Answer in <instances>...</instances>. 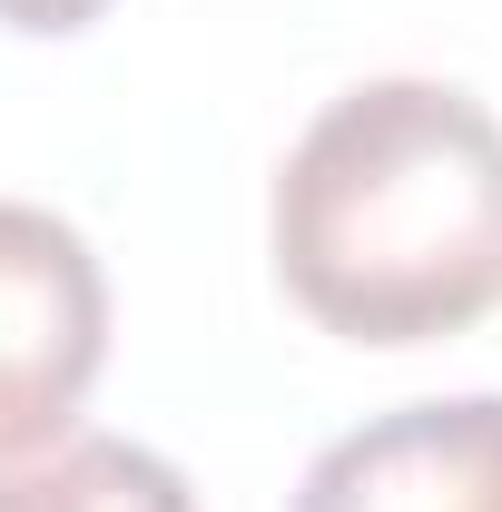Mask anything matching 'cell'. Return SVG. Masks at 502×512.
Returning a JSON list of instances; mask_svg holds the SVG:
<instances>
[{"instance_id": "cell-1", "label": "cell", "mask_w": 502, "mask_h": 512, "mask_svg": "<svg viewBox=\"0 0 502 512\" xmlns=\"http://www.w3.org/2000/svg\"><path fill=\"white\" fill-rule=\"evenodd\" d=\"M276 286L345 345H434L502 306V119L453 79L325 99L266 197Z\"/></svg>"}, {"instance_id": "cell-2", "label": "cell", "mask_w": 502, "mask_h": 512, "mask_svg": "<svg viewBox=\"0 0 502 512\" xmlns=\"http://www.w3.org/2000/svg\"><path fill=\"white\" fill-rule=\"evenodd\" d=\"M99 365H109L99 247L50 207L0 197V463L69 444Z\"/></svg>"}, {"instance_id": "cell-3", "label": "cell", "mask_w": 502, "mask_h": 512, "mask_svg": "<svg viewBox=\"0 0 502 512\" xmlns=\"http://www.w3.org/2000/svg\"><path fill=\"white\" fill-rule=\"evenodd\" d=\"M296 512H502V394H434L335 434Z\"/></svg>"}, {"instance_id": "cell-4", "label": "cell", "mask_w": 502, "mask_h": 512, "mask_svg": "<svg viewBox=\"0 0 502 512\" xmlns=\"http://www.w3.org/2000/svg\"><path fill=\"white\" fill-rule=\"evenodd\" d=\"M0 512H197L188 473L128 434H69L0 463Z\"/></svg>"}, {"instance_id": "cell-5", "label": "cell", "mask_w": 502, "mask_h": 512, "mask_svg": "<svg viewBox=\"0 0 502 512\" xmlns=\"http://www.w3.org/2000/svg\"><path fill=\"white\" fill-rule=\"evenodd\" d=\"M109 0H0V20L10 30H30V40H69V30H89Z\"/></svg>"}]
</instances>
